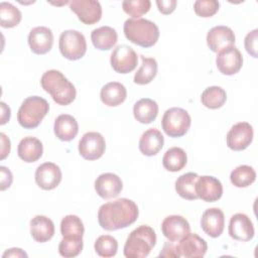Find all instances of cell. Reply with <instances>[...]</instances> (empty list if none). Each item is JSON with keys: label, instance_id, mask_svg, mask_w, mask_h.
I'll return each instance as SVG.
<instances>
[{"label": "cell", "instance_id": "cell-12", "mask_svg": "<svg viewBox=\"0 0 258 258\" xmlns=\"http://www.w3.org/2000/svg\"><path fill=\"white\" fill-rule=\"evenodd\" d=\"M70 8L79 20L87 25L97 23L102 17V6L99 1L73 0L70 2Z\"/></svg>", "mask_w": 258, "mask_h": 258}, {"label": "cell", "instance_id": "cell-42", "mask_svg": "<svg viewBox=\"0 0 258 258\" xmlns=\"http://www.w3.org/2000/svg\"><path fill=\"white\" fill-rule=\"evenodd\" d=\"M160 257H174V258H179V254L178 251L176 249V245L173 244V242L168 241L165 242L163 245V248L161 250V252L159 253Z\"/></svg>", "mask_w": 258, "mask_h": 258}, {"label": "cell", "instance_id": "cell-2", "mask_svg": "<svg viewBox=\"0 0 258 258\" xmlns=\"http://www.w3.org/2000/svg\"><path fill=\"white\" fill-rule=\"evenodd\" d=\"M40 85L57 105L67 106L76 99L75 86L59 71H46L40 79Z\"/></svg>", "mask_w": 258, "mask_h": 258}, {"label": "cell", "instance_id": "cell-21", "mask_svg": "<svg viewBox=\"0 0 258 258\" xmlns=\"http://www.w3.org/2000/svg\"><path fill=\"white\" fill-rule=\"evenodd\" d=\"M203 231L212 238H218L224 231L225 216L221 209L211 208L206 210L201 218Z\"/></svg>", "mask_w": 258, "mask_h": 258}, {"label": "cell", "instance_id": "cell-16", "mask_svg": "<svg viewBox=\"0 0 258 258\" xmlns=\"http://www.w3.org/2000/svg\"><path fill=\"white\" fill-rule=\"evenodd\" d=\"M60 181L61 170L59 166L53 162H44L35 170V182L44 190H51L55 188Z\"/></svg>", "mask_w": 258, "mask_h": 258}, {"label": "cell", "instance_id": "cell-11", "mask_svg": "<svg viewBox=\"0 0 258 258\" xmlns=\"http://www.w3.org/2000/svg\"><path fill=\"white\" fill-rule=\"evenodd\" d=\"M216 64L223 75L233 76L237 74L243 66L242 53L235 45L228 46L218 52Z\"/></svg>", "mask_w": 258, "mask_h": 258}, {"label": "cell", "instance_id": "cell-5", "mask_svg": "<svg viewBox=\"0 0 258 258\" xmlns=\"http://www.w3.org/2000/svg\"><path fill=\"white\" fill-rule=\"evenodd\" d=\"M49 111L47 101L38 96L26 98L17 112V121L24 129H34Z\"/></svg>", "mask_w": 258, "mask_h": 258}, {"label": "cell", "instance_id": "cell-15", "mask_svg": "<svg viewBox=\"0 0 258 258\" xmlns=\"http://www.w3.org/2000/svg\"><path fill=\"white\" fill-rule=\"evenodd\" d=\"M180 257L196 258L204 257L208 250L207 242L196 233H188L176 244Z\"/></svg>", "mask_w": 258, "mask_h": 258}, {"label": "cell", "instance_id": "cell-13", "mask_svg": "<svg viewBox=\"0 0 258 258\" xmlns=\"http://www.w3.org/2000/svg\"><path fill=\"white\" fill-rule=\"evenodd\" d=\"M228 232L232 239L242 242L252 240L255 234L252 221L247 215L242 213H237L231 217Z\"/></svg>", "mask_w": 258, "mask_h": 258}, {"label": "cell", "instance_id": "cell-37", "mask_svg": "<svg viewBox=\"0 0 258 258\" xmlns=\"http://www.w3.org/2000/svg\"><path fill=\"white\" fill-rule=\"evenodd\" d=\"M83 238H66L58 244V253L66 258H72L78 256L83 250Z\"/></svg>", "mask_w": 258, "mask_h": 258}, {"label": "cell", "instance_id": "cell-35", "mask_svg": "<svg viewBox=\"0 0 258 258\" xmlns=\"http://www.w3.org/2000/svg\"><path fill=\"white\" fill-rule=\"evenodd\" d=\"M22 19L21 12L9 2L0 3V25L4 28H12L19 24Z\"/></svg>", "mask_w": 258, "mask_h": 258}, {"label": "cell", "instance_id": "cell-7", "mask_svg": "<svg viewBox=\"0 0 258 258\" xmlns=\"http://www.w3.org/2000/svg\"><path fill=\"white\" fill-rule=\"evenodd\" d=\"M58 47L62 56L70 60H78L87 51V41L80 31L68 29L60 33Z\"/></svg>", "mask_w": 258, "mask_h": 258}, {"label": "cell", "instance_id": "cell-40", "mask_svg": "<svg viewBox=\"0 0 258 258\" xmlns=\"http://www.w3.org/2000/svg\"><path fill=\"white\" fill-rule=\"evenodd\" d=\"M257 39H258V29H253L246 35L244 39V45L246 51L253 57H257Z\"/></svg>", "mask_w": 258, "mask_h": 258}, {"label": "cell", "instance_id": "cell-31", "mask_svg": "<svg viewBox=\"0 0 258 258\" xmlns=\"http://www.w3.org/2000/svg\"><path fill=\"white\" fill-rule=\"evenodd\" d=\"M227 100V93L226 91L218 86L208 87L204 90L201 96L202 104L212 110L221 108Z\"/></svg>", "mask_w": 258, "mask_h": 258}, {"label": "cell", "instance_id": "cell-22", "mask_svg": "<svg viewBox=\"0 0 258 258\" xmlns=\"http://www.w3.org/2000/svg\"><path fill=\"white\" fill-rule=\"evenodd\" d=\"M164 144V137L156 128H149L140 137L139 150L145 156L156 155Z\"/></svg>", "mask_w": 258, "mask_h": 258}, {"label": "cell", "instance_id": "cell-29", "mask_svg": "<svg viewBox=\"0 0 258 258\" xmlns=\"http://www.w3.org/2000/svg\"><path fill=\"white\" fill-rule=\"evenodd\" d=\"M199 175L195 172H186L175 180V190L177 195L187 201H195L198 198L196 191V182Z\"/></svg>", "mask_w": 258, "mask_h": 258}, {"label": "cell", "instance_id": "cell-46", "mask_svg": "<svg viewBox=\"0 0 258 258\" xmlns=\"http://www.w3.org/2000/svg\"><path fill=\"white\" fill-rule=\"evenodd\" d=\"M1 121H0V124L1 125H4L6 124L9 119H10V108L4 103V102H1Z\"/></svg>", "mask_w": 258, "mask_h": 258}, {"label": "cell", "instance_id": "cell-41", "mask_svg": "<svg viewBox=\"0 0 258 258\" xmlns=\"http://www.w3.org/2000/svg\"><path fill=\"white\" fill-rule=\"evenodd\" d=\"M156 5L158 7L159 12H161L164 15H167L174 11L176 7V1L175 0H157Z\"/></svg>", "mask_w": 258, "mask_h": 258}, {"label": "cell", "instance_id": "cell-19", "mask_svg": "<svg viewBox=\"0 0 258 258\" xmlns=\"http://www.w3.org/2000/svg\"><path fill=\"white\" fill-rule=\"evenodd\" d=\"M123 188L121 178L112 172L100 174L95 180V190L102 199H112L119 196Z\"/></svg>", "mask_w": 258, "mask_h": 258}, {"label": "cell", "instance_id": "cell-6", "mask_svg": "<svg viewBox=\"0 0 258 258\" xmlns=\"http://www.w3.org/2000/svg\"><path fill=\"white\" fill-rule=\"evenodd\" d=\"M191 119L187 111L182 108L172 107L167 109L161 119V127L166 135L178 138L186 134L190 127Z\"/></svg>", "mask_w": 258, "mask_h": 258}, {"label": "cell", "instance_id": "cell-39", "mask_svg": "<svg viewBox=\"0 0 258 258\" xmlns=\"http://www.w3.org/2000/svg\"><path fill=\"white\" fill-rule=\"evenodd\" d=\"M220 7V3L216 0H197L194 3V10L200 17L208 18L214 16Z\"/></svg>", "mask_w": 258, "mask_h": 258}, {"label": "cell", "instance_id": "cell-3", "mask_svg": "<svg viewBox=\"0 0 258 258\" xmlns=\"http://www.w3.org/2000/svg\"><path fill=\"white\" fill-rule=\"evenodd\" d=\"M123 31L126 38L141 47L153 46L159 38L158 26L144 18H129L124 22Z\"/></svg>", "mask_w": 258, "mask_h": 258}, {"label": "cell", "instance_id": "cell-36", "mask_svg": "<svg viewBox=\"0 0 258 258\" xmlns=\"http://www.w3.org/2000/svg\"><path fill=\"white\" fill-rule=\"evenodd\" d=\"M94 248L99 256L109 258L117 254L118 242L111 235H102L95 241Z\"/></svg>", "mask_w": 258, "mask_h": 258}, {"label": "cell", "instance_id": "cell-23", "mask_svg": "<svg viewBox=\"0 0 258 258\" xmlns=\"http://www.w3.org/2000/svg\"><path fill=\"white\" fill-rule=\"evenodd\" d=\"M43 153V146L39 139L27 136L20 140L17 146V154L21 160L27 163L37 161Z\"/></svg>", "mask_w": 258, "mask_h": 258}, {"label": "cell", "instance_id": "cell-30", "mask_svg": "<svg viewBox=\"0 0 258 258\" xmlns=\"http://www.w3.org/2000/svg\"><path fill=\"white\" fill-rule=\"evenodd\" d=\"M187 162V155L180 147H171L166 150L162 157L163 167L171 172L181 170Z\"/></svg>", "mask_w": 258, "mask_h": 258}, {"label": "cell", "instance_id": "cell-4", "mask_svg": "<svg viewBox=\"0 0 258 258\" xmlns=\"http://www.w3.org/2000/svg\"><path fill=\"white\" fill-rule=\"evenodd\" d=\"M156 244L155 231L148 225H141L128 236L123 253L127 258H144Z\"/></svg>", "mask_w": 258, "mask_h": 258}, {"label": "cell", "instance_id": "cell-38", "mask_svg": "<svg viewBox=\"0 0 258 258\" xmlns=\"http://www.w3.org/2000/svg\"><path fill=\"white\" fill-rule=\"evenodd\" d=\"M150 7L151 2L149 0H125L122 2L124 12L132 18H140L149 11Z\"/></svg>", "mask_w": 258, "mask_h": 258}, {"label": "cell", "instance_id": "cell-33", "mask_svg": "<svg viewBox=\"0 0 258 258\" xmlns=\"http://www.w3.org/2000/svg\"><path fill=\"white\" fill-rule=\"evenodd\" d=\"M256 179V172L250 165L242 164L232 170L230 180L236 187H247Z\"/></svg>", "mask_w": 258, "mask_h": 258}, {"label": "cell", "instance_id": "cell-26", "mask_svg": "<svg viewBox=\"0 0 258 258\" xmlns=\"http://www.w3.org/2000/svg\"><path fill=\"white\" fill-rule=\"evenodd\" d=\"M127 97V90L124 85L118 82H110L104 85L100 92L103 104L109 107H116L122 104Z\"/></svg>", "mask_w": 258, "mask_h": 258}, {"label": "cell", "instance_id": "cell-17", "mask_svg": "<svg viewBox=\"0 0 258 258\" xmlns=\"http://www.w3.org/2000/svg\"><path fill=\"white\" fill-rule=\"evenodd\" d=\"M196 191L199 199L207 203H214L222 198L223 185L218 178L211 175H203L197 179Z\"/></svg>", "mask_w": 258, "mask_h": 258}, {"label": "cell", "instance_id": "cell-45", "mask_svg": "<svg viewBox=\"0 0 258 258\" xmlns=\"http://www.w3.org/2000/svg\"><path fill=\"white\" fill-rule=\"evenodd\" d=\"M3 258L5 257H27V254L20 248H10V249H7L3 255H2Z\"/></svg>", "mask_w": 258, "mask_h": 258}, {"label": "cell", "instance_id": "cell-8", "mask_svg": "<svg viewBox=\"0 0 258 258\" xmlns=\"http://www.w3.org/2000/svg\"><path fill=\"white\" fill-rule=\"evenodd\" d=\"M111 67L116 73L128 74L135 70L138 62V55L135 50L126 44L114 48L110 58Z\"/></svg>", "mask_w": 258, "mask_h": 258}, {"label": "cell", "instance_id": "cell-10", "mask_svg": "<svg viewBox=\"0 0 258 258\" xmlns=\"http://www.w3.org/2000/svg\"><path fill=\"white\" fill-rule=\"evenodd\" d=\"M253 136V127L248 122L236 123L227 133V145L234 151H242L251 144Z\"/></svg>", "mask_w": 258, "mask_h": 258}, {"label": "cell", "instance_id": "cell-14", "mask_svg": "<svg viewBox=\"0 0 258 258\" xmlns=\"http://www.w3.org/2000/svg\"><path fill=\"white\" fill-rule=\"evenodd\" d=\"M161 232L168 241L177 242L190 232V226L182 216L170 215L162 221Z\"/></svg>", "mask_w": 258, "mask_h": 258}, {"label": "cell", "instance_id": "cell-27", "mask_svg": "<svg viewBox=\"0 0 258 258\" xmlns=\"http://www.w3.org/2000/svg\"><path fill=\"white\" fill-rule=\"evenodd\" d=\"M133 115L139 123L149 124L153 122L158 115V105L152 99H140L133 106Z\"/></svg>", "mask_w": 258, "mask_h": 258}, {"label": "cell", "instance_id": "cell-32", "mask_svg": "<svg viewBox=\"0 0 258 258\" xmlns=\"http://www.w3.org/2000/svg\"><path fill=\"white\" fill-rule=\"evenodd\" d=\"M142 64L134 75V83L137 85H147L153 81L157 74V61L153 57L141 55Z\"/></svg>", "mask_w": 258, "mask_h": 258}, {"label": "cell", "instance_id": "cell-28", "mask_svg": "<svg viewBox=\"0 0 258 258\" xmlns=\"http://www.w3.org/2000/svg\"><path fill=\"white\" fill-rule=\"evenodd\" d=\"M117 31L111 26H101L94 29L91 33L93 45L99 50H109L117 42Z\"/></svg>", "mask_w": 258, "mask_h": 258}, {"label": "cell", "instance_id": "cell-18", "mask_svg": "<svg viewBox=\"0 0 258 258\" xmlns=\"http://www.w3.org/2000/svg\"><path fill=\"white\" fill-rule=\"evenodd\" d=\"M28 44L31 51L37 55L47 53L53 44L52 31L46 26H37L28 34Z\"/></svg>", "mask_w": 258, "mask_h": 258}, {"label": "cell", "instance_id": "cell-43", "mask_svg": "<svg viewBox=\"0 0 258 258\" xmlns=\"http://www.w3.org/2000/svg\"><path fill=\"white\" fill-rule=\"evenodd\" d=\"M0 170H1V178H0L1 186H0V189L3 191L11 185L12 180H13V175H12L11 171L9 170V168H7L5 166H1Z\"/></svg>", "mask_w": 258, "mask_h": 258}, {"label": "cell", "instance_id": "cell-25", "mask_svg": "<svg viewBox=\"0 0 258 258\" xmlns=\"http://www.w3.org/2000/svg\"><path fill=\"white\" fill-rule=\"evenodd\" d=\"M53 131L59 140L71 141L79 132V124L72 115L61 114L54 120Z\"/></svg>", "mask_w": 258, "mask_h": 258}, {"label": "cell", "instance_id": "cell-44", "mask_svg": "<svg viewBox=\"0 0 258 258\" xmlns=\"http://www.w3.org/2000/svg\"><path fill=\"white\" fill-rule=\"evenodd\" d=\"M0 138H1V156H0V158H1V160H3L9 154L11 145H10L9 138L3 132L0 133Z\"/></svg>", "mask_w": 258, "mask_h": 258}, {"label": "cell", "instance_id": "cell-20", "mask_svg": "<svg viewBox=\"0 0 258 258\" xmlns=\"http://www.w3.org/2000/svg\"><path fill=\"white\" fill-rule=\"evenodd\" d=\"M236 40L233 30L225 25H218L211 28L207 34V44L214 52L234 45Z\"/></svg>", "mask_w": 258, "mask_h": 258}, {"label": "cell", "instance_id": "cell-1", "mask_svg": "<svg viewBox=\"0 0 258 258\" xmlns=\"http://www.w3.org/2000/svg\"><path fill=\"white\" fill-rule=\"evenodd\" d=\"M137 205L129 199L122 198L102 205L98 211V222L106 231L127 228L138 218Z\"/></svg>", "mask_w": 258, "mask_h": 258}, {"label": "cell", "instance_id": "cell-24", "mask_svg": "<svg viewBox=\"0 0 258 258\" xmlns=\"http://www.w3.org/2000/svg\"><path fill=\"white\" fill-rule=\"evenodd\" d=\"M30 235L38 243L49 241L54 235V224L45 216H35L30 221Z\"/></svg>", "mask_w": 258, "mask_h": 258}, {"label": "cell", "instance_id": "cell-9", "mask_svg": "<svg viewBox=\"0 0 258 258\" xmlns=\"http://www.w3.org/2000/svg\"><path fill=\"white\" fill-rule=\"evenodd\" d=\"M106 142L102 134L91 131L83 135L79 142V153L87 160H96L103 156Z\"/></svg>", "mask_w": 258, "mask_h": 258}, {"label": "cell", "instance_id": "cell-34", "mask_svg": "<svg viewBox=\"0 0 258 258\" xmlns=\"http://www.w3.org/2000/svg\"><path fill=\"white\" fill-rule=\"evenodd\" d=\"M60 233L66 238H83L85 227L81 220L76 215H68L60 222Z\"/></svg>", "mask_w": 258, "mask_h": 258}]
</instances>
